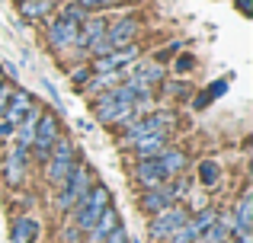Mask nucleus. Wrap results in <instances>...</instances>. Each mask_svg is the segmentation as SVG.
<instances>
[{
  "label": "nucleus",
  "mask_w": 253,
  "mask_h": 243,
  "mask_svg": "<svg viewBox=\"0 0 253 243\" xmlns=\"http://www.w3.org/2000/svg\"><path fill=\"white\" fill-rule=\"evenodd\" d=\"M45 173H48V182L51 186H61L64 179H68V173L74 170L77 163V150H74V141H71L68 135H58V141L51 144L48 157H45Z\"/></svg>",
  "instance_id": "1"
},
{
  "label": "nucleus",
  "mask_w": 253,
  "mask_h": 243,
  "mask_svg": "<svg viewBox=\"0 0 253 243\" xmlns=\"http://www.w3.org/2000/svg\"><path fill=\"white\" fill-rule=\"evenodd\" d=\"M106 205H109V189H106L103 182H99V186H90L84 199L71 208V211H74V227L81 234H86L93 227V221L106 211Z\"/></svg>",
  "instance_id": "2"
},
{
  "label": "nucleus",
  "mask_w": 253,
  "mask_h": 243,
  "mask_svg": "<svg viewBox=\"0 0 253 243\" xmlns=\"http://www.w3.org/2000/svg\"><path fill=\"white\" fill-rule=\"evenodd\" d=\"M93 186L90 179V167L86 163H74V170L68 173V179L61 182V192H58V208L61 211H71V208L77 205V202L86 195V189Z\"/></svg>",
  "instance_id": "3"
},
{
  "label": "nucleus",
  "mask_w": 253,
  "mask_h": 243,
  "mask_svg": "<svg viewBox=\"0 0 253 243\" xmlns=\"http://www.w3.org/2000/svg\"><path fill=\"white\" fill-rule=\"evenodd\" d=\"M58 135H61V122H58V112H42L36 122V135H32V144L29 147L36 150L39 160H45L51 150V144L58 141Z\"/></svg>",
  "instance_id": "4"
},
{
  "label": "nucleus",
  "mask_w": 253,
  "mask_h": 243,
  "mask_svg": "<svg viewBox=\"0 0 253 243\" xmlns=\"http://www.w3.org/2000/svg\"><path fill=\"white\" fill-rule=\"evenodd\" d=\"M138 58H141V48L131 42V45H125V48H112V51H106V55L93 58L90 70H93V74H106V70H125L128 64H135Z\"/></svg>",
  "instance_id": "5"
},
{
  "label": "nucleus",
  "mask_w": 253,
  "mask_h": 243,
  "mask_svg": "<svg viewBox=\"0 0 253 243\" xmlns=\"http://www.w3.org/2000/svg\"><path fill=\"white\" fill-rule=\"evenodd\" d=\"M189 218V211H186L183 205H170V208H164V211H157L154 218H151V227H148V237L151 240H167L173 231H176L183 221Z\"/></svg>",
  "instance_id": "6"
},
{
  "label": "nucleus",
  "mask_w": 253,
  "mask_h": 243,
  "mask_svg": "<svg viewBox=\"0 0 253 243\" xmlns=\"http://www.w3.org/2000/svg\"><path fill=\"white\" fill-rule=\"evenodd\" d=\"M26 167H29V147H23V144L13 141L10 150H6V157H3V179H6V186H23Z\"/></svg>",
  "instance_id": "7"
},
{
  "label": "nucleus",
  "mask_w": 253,
  "mask_h": 243,
  "mask_svg": "<svg viewBox=\"0 0 253 243\" xmlns=\"http://www.w3.org/2000/svg\"><path fill=\"white\" fill-rule=\"evenodd\" d=\"M138 38V19L135 16H125V19H116L112 26H106V48H125Z\"/></svg>",
  "instance_id": "8"
},
{
  "label": "nucleus",
  "mask_w": 253,
  "mask_h": 243,
  "mask_svg": "<svg viewBox=\"0 0 253 243\" xmlns=\"http://www.w3.org/2000/svg\"><path fill=\"white\" fill-rule=\"evenodd\" d=\"M74 38H77V23H71V19H64L58 13L48 23V45L55 51H68V48H74Z\"/></svg>",
  "instance_id": "9"
},
{
  "label": "nucleus",
  "mask_w": 253,
  "mask_h": 243,
  "mask_svg": "<svg viewBox=\"0 0 253 243\" xmlns=\"http://www.w3.org/2000/svg\"><path fill=\"white\" fill-rule=\"evenodd\" d=\"M135 179L141 182L144 189H151V186L167 182V173H164V167H161V160H157V157H138V163H135Z\"/></svg>",
  "instance_id": "10"
},
{
  "label": "nucleus",
  "mask_w": 253,
  "mask_h": 243,
  "mask_svg": "<svg viewBox=\"0 0 253 243\" xmlns=\"http://www.w3.org/2000/svg\"><path fill=\"white\" fill-rule=\"evenodd\" d=\"M119 224H122V221H119V211H116L112 205H106V211L99 214V218L93 221V227L86 231V240H90V243H103V240L109 237V234L116 231Z\"/></svg>",
  "instance_id": "11"
},
{
  "label": "nucleus",
  "mask_w": 253,
  "mask_h": 243,
  "mask_svg": "<svg viewBox=\"0 0 253 243\" xmlns=\"http://www.w3.org/2000/svg\"><path fill=\"white\" fill-rule=\"evenodd\" d=\"M32 109V93L29 90H10V100H6V109H3V119L16 125L26 112Z\"/></svg>",
  "instance_id": "12"
},
{
  "label": "nucleus",
  "mask_w": 253,
  "mask_h": 243,
  "mask_svg": "<svg viewBox=\"0 0 253 243\" xmlns=\"http://www.w3.org/2000/svg\"><path fill=\"white\" fill-rule=\"evenodd\" d=\"M157 160H161V167H164V173H167V179H173V176H183L186 167H189V157H186L179 147H164L161 154H157Z\"/></svg>",
  "instance_id": "13"
},
{
  "label": "nucleus",
  "mask_w": 253,
  "mask_h": 243,
  "mask_svg": "<svg viewBox=\"0 0 253 243\" xmlns=\"http://www.w3.org/2000/svg\"><path fill=\"white\" fill-rule=\"evenodd\" d=\"M167 138H170V131H148V135H141L131 147H135L138 157H157L167 147Z\"/></svg>",
  "instance_id": "14"
},
{
  "label": "nucleus",
  "mask_w": 253,
  "mask_h": 243,
  "mask_svg": "<svg viewBox=\"0 0 253 243\" xmlns=\"http://www.w3.org/2000/svg\"><path fill=\"white\" fill-rule=\"evenodd\" d=\"M234 218V237H241V234H250L253 227V192H244L241 202H237V211L231 214Z\"/></svg>",
  "instance_id": "15"
},
{
  "label": "nucleus",
  "mask_w": 253,
  "mask_h": 243,
  "mask_svg": "<svg viewBox=\"0 0 253 243\" xmlns=\"http://www.w3.org/2000/svg\"><path fill=\"white\" fill-rule=\"evenodd\" d=\"M131 80L141 83V87L154 90L157 83H164V68L161 64H138L135 61V74H131Z\"/></svg>",
  "instance_id": "16"
},
{
  "label": "nucleus",
  "mask_w": 253,
  "mask_h": 243,
  "mask_svg": "<svg viewBox=\"0 0 253 243\" xmlns=\"http://www.w3.org/2000/svg\"><path fill=\"white\" fill-rule=\"evenodd\" d=\"M36 237H39V221L36 218H19L13 224L10 243H36Z\"/></svg>",
  "instance_id": "17"
},
{
  "label": "nucleus",
  "mask_w": 253,
  "mask_h": 243,
  "mask_svg": "<svg viewBox=\"0 0 253 243\" xmlns=\"http://www.w3.org/2000/svg\"><path fill=\"white\" fill-rule=\"evenodd\" d=\"M51 10H55L51 0H19V13H23L26 19H42V16H48Z\"/></svg>",
  "instance_id": "18"
},
{
  "label": "nucleus",
  "mask_w": 253,
  "mask_h": 243,
  "mask_svg": "<svg viewBox=\"0 0 253 243\" xmlns=\"http://www.w3.org/2000/svg\"><path fill=\"white\" fill-rule=\"evenodd\" d=\"M196 240H199V231H196V224H192V221L186 218L183 224H179V227H176V231H173L164 243H196Z\"/></svg>",
  "instance_id": "19"
},
{
  "label": "nucleus",
  "mask_w": 253,
  "mask_h": 243,
  "mask_svg": "<svg viewBox=\"0 0 253 243\" xmlns=\"http://www.w3.org/2000/svg\"><path fill=\"white\" fill-rule=\"evenodd\" d=\"M218 176H221L218 163H211V160L199 163V182H202V186H215V182H218Z\"/></svg>",
  "instance_id": "20"
},
{
  "label": "nucleus",
  "mask_w": 253,
  "mask_h": 243,
  "mask_svg": "<svg viewBox=\"0 0 253 243\" xmlns=\"http://www.w3.org/2000/svg\"><path fill=\"white\" fill-rule=\"evenodd\" d=\"M61 16H64V19H71V23H77V26H81L84 19L90 16V10H84V6H81V0H77V3H68V6H64V10H61Z\"/></svg>",
  "instance_id": "21"
},
{
  "label": "nucleus",
  "mask_w": 253,
  "mask_h": 243,
  "mask_svg": "<svg viewBox=\"0 0 253 243\" xmlns=\"http://www.w3.org/2000/svg\"><path fill=\"white\" fill-rule=\"evenodd\" d=\"M125 3V0H81L84 10H109V6H119Z\"/></svg>",
  "instance_id": "22"
},
{
  "label": "nucleus",
  "mask_w": 253,
  "mask_h": 243,
  "mask_svg": "<svg viewBox=\"0 0 253 243\" xmlns=\"http://www.w3.org/2000/svg\"><path fill=\"white\" fill-rule=\"evenodd\" d=\"M103 243H128V234H125V227L119 224V227H116V231H112V234H109V237H106Z\"/></svg>",
  "instance_id": "23"
},
{
  "label": "nucleus",
  "mask_w": 253,
  "mask_h": 243,
  "mask_svg": "<svg viewBox=\"0 0 253 243\" xmlns=\"http://www.w3.org/2000/svg\"><path fill=\"white\" fill-rule=\"evenodd\" d=\"M90 74H93L90 68H81V70H74V74H71V83H77V87H84V83L90 80Z\"/></svg>",
  "instance_id": "24"
},
{
  "label": "nucleus",
  "mask_w": 253,
  "mask_h": 243,
  "mask_svg": "<svg viewBox=\"0 0 253 243\" xmlns=\"http://www.w3.org/2000/svg\"><path fill=\"white\" fill-rule=\"evenodd\" d=\"M13 131H16V125H13V122H6V119H0V141L13 138Z\"/></svg>",
  "instance_id": "25"
},
{
  "label": "nucleus",
  "mask_w": 253,
  "mask_h": 243,
  "mask_svg": "<svg viewBox=\"0 0 253 243\" xmlns=\"http://www.w3.org/2000/svg\"><path fill=\"white\" fill-rule=\"evenodd\" d=\"M6 100H10V87L0 83V119H3V109H6Z\"/></svg>",
  "instance_id": "26"
},
{
  "label": "nucleus",
  "mask_w": 253,
  "mask_h": 243,
  "mask_svg": "<svg viewBox=\"0 0 253 243\" xmlns=\"http://www.w3.org/2000/svg\"><path fill=\"white\" fill-rule=\"evenodd\" d=\"M61 240L64 243H77V240H81V231H77V227H68V231L61 234Z\"/></svg>",
  "instance_id": "27"
},
{
  "label": "nucleus",
  "mask_w": 253,
  "mask_h": 243,
  "mask_svg": "<svg viewBox=\"0 0 253 243\" xmlns=\"http://www.w3.org/2000/svg\"><path fill=\"white\" fill-rule=\"evenodd\" d=\"M189 68H192V58H189V55L176 58V70H189Z\"/></svg>",
  "instance_id": "28"
}]
</instances>
